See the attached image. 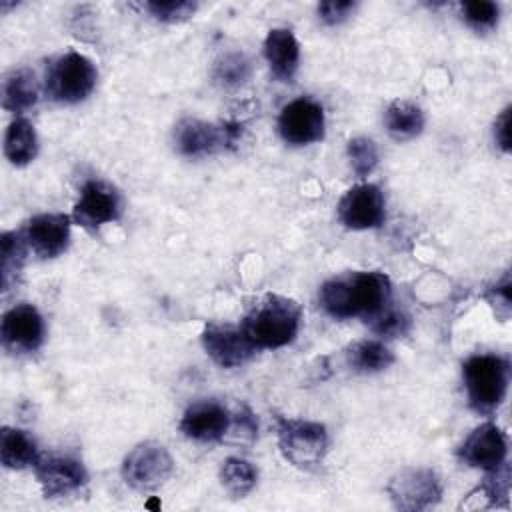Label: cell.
<instances>
[{"mask_svg": "<svg viewBox=\"0 0 512 512\" xmlns=\"http://www.w3.org/2000/svg\"><path fill=\"white\" fill-rule=\"evenodd\" d=\"M388 494L400 510H426L442 496V484L430 468H404L388 484Z\"/></svg>", "mask_w": 512, "mask_h": 512, "instance_id": "obj_10", "label": "cell"}, {"mask_svg": "<svg viewBox=\"0 0 512 512\" xmlns=\"http://www.w3.org/2000/svg\"><path fill=\"white\" fill-rule=\"evenodd\" d=\"M390 278L378 270H354L326 280L320 304L332 318H364L366 322L390 304Z\"/></svg>", "mask_w": 512, "mask_h": 512, "instance_id": "obj_1", "label": "cell"}, {"mask_svg": "<svg viewBox=\"0 0 512 512\" xmlns=\"http://www.w3.org/2000/svg\"><path fill=\"white\" fill-rule=\"evenodd\" d=\"M34 474L46 498L72 496L88 482L84 464L68 454H40L34 462Z\"/></svg>", "mask_w": 512, "mask_h": 512, "instance_id": "obj_7", "label": "cell"}, {"mask_svg": "<svg viewBox=\"0 0 512 512\" xmlns=\"http://www.w3.org/2000/svg\"><path fill=\"white\" fill-rule=\"evenodd\" d=\"M278 132L284 142L306 146L324 136V110L312 98H296L288 102L278 116Z\"/></svg>", "mask_w": 512, "mask_h": 512, "instance_id": "obj_12", "label": "cell"}, {"mask_svg": "<svg viewBox=\"0 0 512 512\" xmlns=\"http://www.w3.org/2000/svg\"><path fill=\"white\" fill-rule=\"evenodd\" d=\"M174 470L170 452L158 442H142L134 446L122 462L124 482L138 492H152L160 488Z\"/></svg>", "mask_w": 512, "mask_h": 512, "instance_id": "obj_6", "label": "cell"}, {"mask_svg": "<svg viewBox=\"0 0 512 512\" xmlns=\"http://www.w3.org/2000/svg\"><path fill=\"white\" fill-rule=\"evenodd\" d=\"M300 318L302 308L296 300L280 294H266L244 316L242 330L258 350L282 348L296 338Z\"/></svg>", "mask_w": 512, "mask_h": 512, "instance_id": "obj_2", "label": "cell"}, {"mask_svg": "<svg viewBox=\"0 0 512 512\" xmlns=\"http://www.w3.org/2000/svg\"><path fill=\"white\" fill-rule=\"evenodd\" d=\"M508 362L498 354H474L462 364L468 402L476 412H494L508 390Z\"/></svg>", "mask_w": 512, "mask_h": 512, "instance_id": "obj_3", "label": "cell"}, {"mask_svg": "<svg viewBox=\"0 0 512 512\" xmlns=\"http://www.w3.org/2000/svg\"><path fill=\"white\" fill-rule=\"evenodd\" d=\"M356 8L354 2L346 0V2H322L318 4V14H320V20L326 22V24H340L342 20L348 18V14Z\"/></svg>", "mask_w": 512, "mask_h": 512, "instance_id": "obj_31", "label": "cell"}, {"mask_svg": "<svg viewBox=\"0 0 512 512\" xmlns=\"http://www.w3.org/2000/svg\"><path fill=\"white\" fill-rule=\"evenodd\" d=\"M122 214L120 192L104 180H88L74 204L72 218L82 228L96 232L100 226L118 220Z\"/></svg>", "mask_w": 512, "mask_h": 512, "instance_id": "obj_9", "label": "cell"}, {"mask_svg": "<svg viewBox=\"0 0 512 512\" xmlns=\"http://www.w3.org/2000/svg\"><path fill=\"white\" fill-rule=\"evenodd\" d=\"M264 56L278 80L292 82L300 62V44L294 32L288 28H272L264 40Z\"/></svg>", "mask_w": 512, "mask_h": 512, "instance_id": "obj_18", "label": "cell"}, {"mask_svg": "<svg viewBox=\"0 0 512 512\" xmlns=\"http://www.w3.org/2000/svg\"><path fill=\"white\" fill-rule=\"evenodd\" d=\"M256 480H258L256 468L244 458L232 456V458H226L220 466V482L234 498L246 496L256 486Z\"/></svg>", "mask_w": 512, "mask_h": 512, "instance_id": "obj_25", "label": "cell"}, {"mask_svg": "<svg viewBox=\"0 0 512 512\" xmlns=\"http://www.w3.org/2000/svg\"><path fill=\"white\" fill-rule=\"evenodd\" d=\"M494 138L498 146L508 152L510 150V108H504L502 114L494 122Z\"/></svg>", "mask_w": 512, "mask_h": 512, "instance_id": "obj_32", "label": "cell"}, {"mask_svg": "<svg viewBox=\"0 0 512 512\" xmlns=\"http://www.w3.org/2000/svg\"><path fill=\"white\" fill-rule=\"evenodd\" d=\"M346 154H348L350 166L356 176H368L378 164V148H376L374 140H370L366 136L352 138L348 142Z\"/></svg>", "mask_w": 512, "mask_h": 512, "instance_id": "obj_26", "label": "cell"}, {"mask_svg": "<svg viewBox=\"0 0 512 512\" xmlns=\"http://www.w3.org/2000/svg\"><path fill=\"white\" fill-rule=\"evenodd\" d=\"M462 14L470 28H474L476 32H486L498 24L500 6L488 0H472L462 4Z\"/></svg>", "mask_w": 512, "mask_h": 512, "instance_id": "obj_27", "label": "cell"}, {"mask_svg": "<svg viewBox=\"0 0 512 512\" xmlns=\"http://www.w3.org/2000/svg\"><path fill=\"white\" fill-rule=\"evenodd\" d=\"M96 68L90 58L70 50L58 56L46 74V92L52 100L74 104L84 100L96 86Z\"/></svg>", "mask_w": 512, "mask_h": 512, "instance_id": "obj_5", "label": "cell"}, {"mask_svg": "<svg viewBox=\"0 0 512 512\" xmlns=\"http://www.w3.org/2000/svg\"><path fill=\"white\" fill-rule=\"evenodd\" d=\"M232 416L216 400H198L190 404L180 420V430L196 442H216L230 430Z\"/></svg>", "mask_w": 512, "mask_h": 512, "instance_id": "obj_17", "label": "cell"}, {"mask_svg": "<svg viewBox=\"0 0 512 512\" xmlns=\"http://www.w3.org/2000/svg\"><path fill=\"white\" fill-rule=\"evenodd\" d=\"M506 436L494 422H484L470 432L460 446V458L474 468L494 472L506 462Z\"/></svg>", "mask_w": 512, "mask_h": 512, "instance_id": "obj_15", "label": "cell"}, {"mask_svg": "<svg viewBox=\"0 0 512 512\" xmlns=\"http://www.w3.org/2000/svg\"><path fill=\"white\" fill-rule=\"evenodd\" d=\"M238 124H210L198 118H184L174 130V142L180 154L198 158L214 154L216 150L234 144L240 136Z\"/></svg>", "mask_w": 512, "mask_h": 512, "instance_id": "obj_8", "label": "cell"}, {"mask_svg": "<svg viewBox=\"0 0 512 512\" xmlns=\"http://www.w3.org/2000/svg\"><path fill=\"white\" fill-rule=\"evenodd\" d=\"M278 446L290 464L312 468L318 466L328 452V432L320 422L280 418Z\"/></svg>", "mask_w": 512, "mask_h": 512, "instance_id": "obj_4", "label": "cell"}, {"mask_svg": "<svg viewBox=\"0 0 512 512\" xmlns=\"http://www.w3.org/2000/svg\"><path fill=\"white\" fill-rule=\"evenodd\" d=\"M38 450H36V442L18 428H10L4 426L0 432V458L2 464L10 470H22L26 466H34L36 458H38Z\"/></svg>", "mask_w": 512, "mask_h": 512, "instance_id": "obj_21", "label": "cell"}, {"mask_svg": "<svg viewBox=\"0 0 512 512\" xmlns=\"http://www.w3.org/2000/svg\"><path fill=\"white\" fill-rule=\"evenodd\" d=\"M22 234L34 254L40 258H54L68 248L70 218L58 212L36 214L26 222Z\"/></svg>", "mask_w": 512, "mask_h": 512, "instance_id": "obj_16", "label": "cell"}, {"mask_svg": "<svg viewBox=\"0 0 512 512\" xmlns=\"http://www.w3.org/2000/svg\"><path fill=\"white\" fill-rule=\"evenodd\" d=\"M384 216V196L380 188L370 182L348 188L338 202V218L350 230L376 228L382 224Z\"/></svg>", "mask_w": 512, "mask_h": 512, "instance_id": "obj_13", "label": "cell"}, {"mask_svg": "<svg viewBox=\"0 0 512 512\" xmlns=\"http://www.w3.org/2000/svg\"><path fill=\"white\" fill-rule=\"evenodd\" d=\"M38 82L34 72L20 68L6 76L4 88H2V106L10 112L22 114L30 110L38 102Z\"/></svg>", "mask_w": 512, "mask_h": 512, "instance_id": "obj_19", "label": "cell"}, {"mask_svg": "<svg viewBox=\"0 0 512 512\" xmlns=\"http://www.w3.org/2000/svg\"><path fill=\"white\" fill-rule=\"evenodd\" d=\"M38 152V138L36 130L30 120L14 118L4 136V154L14 166H24L34 160Z\"/></svg>", "mask_w": 512, "mask_h": 512, "instance_id": "obj_20", "label": "cell"}, {"mask_svg": "<svg viewBox=\"0 0 512 512\" xmlns=\"http://www.w3.org/2000/svg\"><path fill=\"white\" fill-rule=\"evenodd\" d=\"M372 324V330L380 336H388V338H394V336H400V334H406L408 326H410V318L406 312L402 310H396L392 308L390 304H386L378 314H374L370 320Z\"/></svg>", "mask_w": 512, "mask_h": 512, "instance_id": "obj_29", "label": "cell"}, {"mask_svg": "<svg viewBox=\"0 0 512 512\" xmlns=\"http://www.w3.org/2000/svg\"><path fill=\"white\" fill-rule=\"evenodd\" d=\"M202 346L206 354L222 368H238L258 352L242 326L228 322H210L202 332Z\"/></svg>", "mask_w": 512, "mask_h": 512, "instance_id": "obj_11", "label": "cell"}, {"mask_svg": "<svg viewBox=\"0 0 512 512\" xmlns=\"http://www.w3.org/2000/svg\"><path fill=\"white\" fill-rule=\"evenodd\" d=\"M2 344L10 352H34L44 340V320L36 306L16 304L2 316Z\"/></svg>", "mask_w": 512, "mask_h": 512, "instance_id": "obj_14", "label": "cell"}, {"mask_svg": "<svg viewBox=\"0 0 512 512\" xmlns=\"http://www.w3.org/2000/svg\"><path fill=\"white\" fill-rule=\"evenodd\" d=\"M0 244H2V256H0L2 288L6 292L24 266L28 244L22 232H4L0 236Z\"/></svg>", "mask_w": 512, "mask_h": 512, "instance_id": "obj_24", "label": "cell"}, {"mask_svg": "<svg viewBox=\"0 0 512 512\" xmlns=\"http://www.w3.org/2000/svg\"><path fill=\"white\" fill-rule=\"evenodd\" d=\"M144 8L162 22H182L194 14L196 4L188 0H152Z\"/></svg>", "mask_w": 512, "mask_h": 512, "instance_id": "obj_30", "label": "cell"}, {"mask_svg": "<svg viewBox=\"0 0 512 512\" xmlns=\"http://www.w3.org/2000/svg\"><path fill=\"white\" fill-rule=\"evenodd\" d=\"M350 368L356 372H380L394 362V354L380 340H360L346 352Z\"/></svg>", "mask_w": 512, "mask_h": 512, "instance_id": "obj_23", "label": "cell"}, {"mask_svg": "<svg viewBox=\"0 0 512 512\" xmlns=\"http://www.w3.org/2000/svg\"><path fill=\"white\" fill-rule=\"evenodd\" d=\"M384 126L394 140H410L422 132L424 114L418 106H414L410 102L394 100L386 108Z\"/></svg>", "mask_w": 512, "mask_h": 512, "instance_id": "obj_22", "label": "cell"}, {"mask_svg": "<svg viewBox=\"0 0 512 512\" xmlns=\"http://www.w3.org/2000/svg\"><path fill=\"white\" fill-rule=\"evenodd\" d=\"M250 74V64L244 54L240 52H228L224 54L214 68L216 80H220L226 86H238L242 84Z\"/></svg>", "mask_w": 512, "mask_h": 512, "instance_id": "obj_28", "label": "cell"}]
</instances>
